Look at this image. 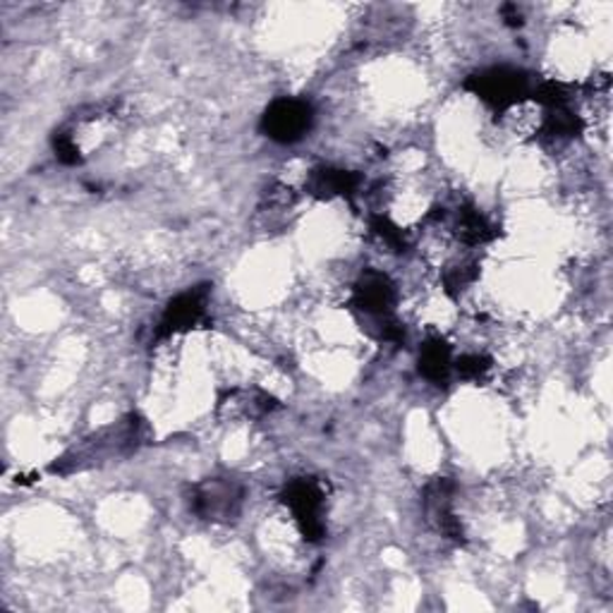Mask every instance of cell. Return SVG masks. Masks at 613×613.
I'll list each match as a JSON object with an SVG mask.
<instances>
[{
  "instance_id": "11",
  "label": "cell",
  "mask_w": 613,
  "mask_h": 613,
  "mask_svg": "<svg viewBox=\"0 0 613 613\" xmlns=\"http://www.w3.org/2000/svg\"><path fill=\"white\" fill-rule=\"evenodd\" d=\"M453 228H455V238L460 242L470 244V248H478V244L494 240V235H496L492 223H489L484 213L480 209H474V207L458 209Z\"/></svg>"
},
{
  "instance_id": "3",
  "label": "cell",
  "mask_w": 613,
  "mask_h": 613,
  "mask_svg": "<svg viewBox=\"0 0 613 613\" xmlns=\"http://www.w3.org/2000/svg\"><path fill=\"white\" fill-rule=\"evenodd\" d=\"M244 489L228 478L204 480L192 489V511L211 523H230L242 511Z\"/></svg>"
},
{
  "instance_id": "8",
  "label": "cell",
  "mask_w": 613,
  "mask_h": 613,
  "mask_svg": "<svg viewBox=\"0 0 613 613\" xmlns=\"http://www.w3.org/2000/svg\"><path fill=\"white\" fill-rule=\"evenodd\" d=\"M362 185V175L345 171V168H331V165H321L314 168L306 178V194H312L316 199H333V197H352L358 194Z\"/></svg>"
},
{
  "instance_id": "1",
  "label": "cell",
  "mask_w": 613,
  "mask_h": 613,
  "mask_svg": "<svg viewBox=\"0 0 613 613\" xmlns=\"http://www.w3.org/2000/svg\"><path fill=\"white\" fill-rule=\"evenodd\" d=\"M465 87L499 113L515 109V105L527 101L532 94L530 77L515 68H492L480 74H472Z\"/></svg>"
},
{
  "instance_id": "13",
  "label": "cell",
  "mask_w": 613,
  "mask_h": 613,
  "mask_svg": "<svg viewBox=\"0 0 613 613\" xmlns=\"http://www.w3.org/2000/svg\"><path fill=\"white\" fill-rule=\"evenodd\" d=\"M370 223H372L374 235H376L383 244H386V248H389L391 252H405V250H408V238H405V233H403V228H398L391 219L381 217V213H379V217H372Z\"/></svg>"
},
{
  "instance_id": "2",
  "label": "cell",
  "mask_w": 613,
  "mask_h": 613,
  "mask_svg": "<svg viewBox=\"0 0 613 613\" xmlns=\"http://www.w3.org/2000/svg\"><path fill=\"white\" fill-rule=\"evenodd\" d=\"M283 503L293 513L295 523L306 542H319L326 534L324 525V503L326 489L314 478L293 480L283 492Z\"/></svg>"
},
{
  "instance_id": "9",
  "label": "cell",
  "mask_w": 613,
  "mask_h": 613,
  "mask_svg": "<svg viewBox=\"0 0 613 613\" xmlns=\"http://www.w3.org/2000/svg\"><path fill=\"white\" fill-rule=\"evenodd\" d=\"M275 408H279V401L262 389H230L228 395L219 401V410H225L230 418L259 420Z\"/></svg>"
},
{
  "instance_id": "5",
  "label": "cell",
  "mask_w": 613,
  "mask_h": 613,
  "mask_svg": "<svg viewBox=\"0 0 613 613\" xmlns=\"http://www.w3.org/2000/svg\"><path fill=\"white\" fill-rule=\"evenodd\" d=\"M209 316V285H199L185 290L178 298L168 302L165 312L159 321L157 341L171 339L175 333H185L197 326H202Z\"/></svg>"
},
{
  "instance_id": "12",
  "label": "cell",
  "mask_w": 613,
  "mask_h": 613,
  "mask_svg": "<svg viewBox=\"0 0 613 613\" xmlns=\"http://www.w3.org/2000/svg\"><path fill=\"white\" fill-rule=\"evenodd\" d=\"M492 358H486L484 352H468V355L453 360V372L465 381H482L492 372Z\"/></svg>"
},
{
  "instance_id": "10",
  "label": "cell",
  "mask_w": 613,
  "mask_h": 613,
  "mask_svg": "<svg viewBox=\"0 0 613 613\" xmlns=\"http://www.w3.org/2000/svg\"><path fill=\"white\" fill-rule=\"evenodd\" d=\"M420 374L432 383H449L453 374V352L451 345L434 335L420 350Z\"/></svg>"
},
{
  "instance_id": "7",
  "label": "cell",
  "mask_w": 613,
  "mask_h": 613,
  "mask_svg": "<svg viewBox=\"0 0 613 613\" xmlns=\"http://www.w3.org/2000/svg\"><path fill=\"white\" fill-rule=\"evenodd\" d=\"M453 482L451 480H434L424 489V513L446 540L463 542V525L453 511Z\"/></svg>"
},
{
  "instance_id": "14",
  "label": "cell",
  "mask_w": 613,
  "mask_h": 613,
  "mask_svg": "<svg viewBox=\"0 0 613 613\" xmlns=\"http://www.w3.org/2000/svg\"><path fill=\"white\" fill-rule=\"evenodd\" d=\"M53 149H56V157L60 163H66V165L82 163V149H80V142H77L74 132H66V130L56 132Z\"/></svg>"
},
{
  "instance_id": "6",
  "label": "cell",
  "mask_w": 613,
  "mask_h": 613,
  "mask_svg": "<svg viewBox=\"0 0 613 613\" xmlns=\"http://www.w3.org/2000/svg\"><path fill=\"white\" fill-rule=\"evenodd\" d=\"M352 304L372 319L391 316L395 304V285L383 271L366 269L358 279L355 288H352Z\"/></svg>"
},
{
  "instance_id": "4",
  "label": "cell",
  "mask_w": 613,
  "mask_h": 613,
  "mask_svg": "<svg viewBox=\"0 0 613 613\" xmlns=\"http://www.w3.org/2000/svg\"><path fill=\"white\" fill-rule=\"evenodd\" d=\"M314 111L302 99H279L269 105L262 118V130L279 144H295L312 130Z\"/></svg>"
}]
</instances>
